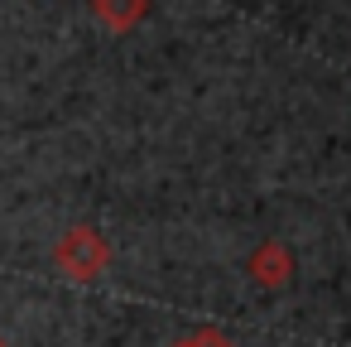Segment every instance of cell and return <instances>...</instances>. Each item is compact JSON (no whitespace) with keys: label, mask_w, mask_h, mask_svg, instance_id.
<instances>
[{"label":"cell","mask_w":351,"mask_h":347,"mask_svg":"<svg viewBox=\"0 0 351 347\" xmlns=\"http://www.w3.org/2000/svg\"><path fill=\"white\" fill-rule=\"evenodd\" d=\"M53 265H58L63 280H73V284H92V280L106 275V265H111V241H106L97 227L77 222V227H68V232L58 236V246H53Z\"/></svg>","instance_id":"6da1fadb"},{"label":"cell","mask_w":351,"mask_h":347,"mask_svg":"<svg viewBox=\"0 0 351 347\" xmlns=\"http://www.w3.org/2000/svg\"><path fill=\"white\" fill-rule=\"evenodd\" d=\"M293 251L279 241V236H265L250 256H245V275H250V284H260V289H284L289 280H293Z\"/></svg>","instance_id":"7a4b0ae2"},{"label":"cell","mask_w":351,"mask_h":347,"mask_svg":"<svg viewBox=\"0 0 351 347\" xmlns=\"http://www.w3.org/2000/svg\"><path fill=\"white\" fill-rule=\"evenodd\" d=\"M154 10V0H92V15L106 34H130L149 20Z\"/></svg>","instance_id":"3957f363"},{"label":"cell","mask_w":351,"mask_h":347,"mask_svg":"<svg viewBox=\"0 0 351 347\" xmlns=\"http://www.w3.org/2000/svg\"><path fill=\"white\" fill-rule=\"evenodd\" d=\"M169 347H241V342L231 333H221V328H197V333H188V337H178Z\"/></svg>","instance_id":"277c9868"},{"label":"cell","mask_w":351,"mask_h":347,"mask_svg":"<svg viewBox=\"0 0 351 347\" xmlns=\"http://www.w3.org/2000/svg\"><path fill=\"white\" fill-rule=\"evenodd\" d=\"M0 347H10V337H5V333H0Z\"/></svg>","instance_id":"5b68a950"}]
</instances>
